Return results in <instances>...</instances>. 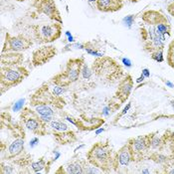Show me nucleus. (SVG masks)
<instances>
[{
	"mask_svg": "<svg viewBox=\"0 0 174 174\" xmlns=\"http://www.w3.org/2000/svg\"><path fill=\"white\" fill-rule=\"evenodd\" d=\"M17 1H25V0H17ZM36 1H37V2H39L40 0H36Z\"/></svg>",
	"mask_w": 174,
	"mask_h": 174,
	"instance_id": "nucleus-44",
	"label": "nucleus"
},
{
	"mask_svg": "<svg viewBox=\"0 0 174 174\" xmlns=\"http://www.w3.org/2000/svg\"><path fill=\"white\" fill-rule=\"evenodd\" d=\"M88 160H72L68 162L65 166H61L62 172L68 174H83L87 173V168H88Z\"/></svg>",
	"mask_w": 174,
	"mask_h": 174,
	"instance_id": "nucleus-16",
	"label": "nucleus"
},
{
	"mask_svg": "<svg viewBox=\"0 0 174 174\" xmlns=\"http://www.w3.org/2000/svg\"><path fill=\"white\" fill-rule=\"evenodd\" d=\"M30 102H44V103H48V105H53L56 107H59V109L63 107L64 106L63 99L50 92L47 84L43 85L34 95H33Z\"/></svg>",
	"mask_w": 174,
	"mask_h": 174,
	"instance_id": "nucleus-10",
	"label": "nucleus"
},
{
	"mask_svg": "<svg viewBox=\"0 0 174 174\" xmlns=\"http://www.w3.org/2000/svg\"><path fill=\"white\" fill-rule=\"evenodd\" d=\"M29 76V71L21 65L1 66L0 72V85L1 93L18 86Z\"/></svg>",
	"mask_w": 174,
	"mask_h": 174,
	"instance_id": "nucleus-4",
	"label": "nucleus"
},
{
	"mask_svg": "<svg viewBox=\"0 0 174 174\" xmlns=\"http://www.w3.org/2000/svg\"><path fill=\"white\" fill-rule=\"evenodd\" d=\"M166 60H167V64L174 69V39L168 45Z\"/></svg>",
	"mask_w": 174,
	"mask_h": 174,
	"instance_id": "nucleus-25",
	"label": "nucleus"
},
{
	"mask_svg": "<svg viewBox=\"0 0 174 174\" xmlns=\"http://www.w3.org/2000/svg\"><path fill=\"white\" fill-rule=\"evenodd\" d=\"M38 143H39V138H38V137H34V138H32V139H31V141H30V146H31V147H35Z\"/></svg>",
	"mask_w": 174,
	"mask_h": 174,
	"instance_id": "nucleus-33",
	"label": "nucleus"
},
{
	"mask_svg": "<svg viewBox=\"0 0 174 174\" xmlns=\"http://www.w3.org/2000/svg\"><path fill=\"white\" fill-rule=\"evenodd\" d=\"M20 118H21L23 126L28 130H30L33 134L40 136L46 135L47 124L42 121L40 114H38L29 106H25L22 110Z\"/></svg>",
	"mask_w": 174,
	"mask_h": 174,
	"instance_id": "nucleus-6",
	"label": "nucleus"
},
{
	"mask_svg": "<svg viewBox=\"0 0 174 174\" xmlns=\"http://www.w3.org/2000/svg\"><path fill=\"white\" fill-rule=\"evenodd\" d=\"M30 167L33 170V172L35 173H38L41 172L43 169L47 168V163H46V160L44 159V157H41L39 160L37 161H33V162L30 164Z\"/></svg>",
	"mask_w": 174,
	"mask_h": 174,
	"instance_id": "nucleus-24",
	"label": "nucleus"
},
{
	"mask_svg": "<svg viewBox=\"0 0 174 174\" xmlns=\"http://www.w3.org/2000/svg\"><path fill=\"white\" fill-rule=\"evenodd\" d=\"M161 139H162L163 148L165 146L168 147L170 151V159L174 160V132L168 130L167 132H165Z\"/></svg>",
	"mask_w": 174,
	"mask_h": 174,
	"instance_id": "nucleus-22",
	"label": "nucleus"
},
{
	"mask_svg": "<svg viewBox=\"0 0 174 174\" xmlns=\"http://www.w3.org/2000/svg\"><path fill=\"white\" fill-rule=\"evenodd\" d=\"M122 63L126 66V67H131V62L128 60V59H126V58H123L122 59Z\"/></svg>",
	"mask_w": 174,
	"mask_h": 174,
	"instance_id": "nucleus-34",
	"label": "nucleus"
},
{
	"mask_svg": "<svg viewBox=\"0 0 174 174\" xmlns=\"http://www.w3.org/2000/svg\"><path fill=\"white\" fill-rule=\"evenodd\" d=\"M123 22H124V23H126V25H127L128 27H130V26H131V24L133 23V15L126 16V17L123 19Z\"/></svg>",
	"mask_w": 174,
	"mask_h": 174,
	"instance_id": "nucleus-31",
	"label": "nucleus"
},
{
	"mask_svg": "<svg viewBox=\"0 0 174 174\" xmlns=\"http://www.w3.org/2000/svg\"><path fill=\"white\" fill-rule=\"evenodd\" d=\"M167 12L169 14H170L171 16H173L174 17V1L171 2L170 4H168L167 6Z\"/></svg>",
	"mask_w": 174,
	"mask_h": 174,
	"instance_id": "nucleus-32",
	"label": "nucleus"
},
{
	"mask_svg": "<svg viewBox=\"0 0 174 174\" xmlns=\"http://www.w3.org/2000/svg\"><path fill=\"white\" fill-rule=\"evenodd\" d=\"M153 133H154V132L145 134V135H139L137 137L128 139L127 142L130 144L132 151H133L134 160L142 159L144 155L147 154V153L150 151V142H151Z\"/></svg>",
	"mask_w": 174,
	"mask_h": 174,
	"instance_id": "nucleus-9",
	"label": "nucleus"
},
{
	"mask_svg": "<svg viewBox=\"0 0 174 174\" xmlns=\"http://www.w3.org/2000/svg\"><path fill=\"white\" fill-rule=\"evenodd\" d=\"M93 75H94V73H93L92 68H90L86 63H84V65H83V67H82V72H81V77L83 78V80H85V81L91 80V78H92Z\"/></svg>",
	"mask_w": 174,
	"mask_h": 174,
	"instance_id": "nucleus-26",
	"label": "nucleus"
},
{
	"mask_svg": "<svg viewBox=\"0 0 174 174\" xmlns=\"http://www.w3.org/2000/svg\"><path fill=\"white\" fill-rule=\"evenodd\" d=\"M163 49H164V41L161 40L160 37H158L157 35L144 42V50L150 54Z\"/></svg>",
	"mask_w": 174,
	"mask_h": 174,
	"instance_id": "nucleus-20",
	"label": "nucleus"
},
{
	"mask_svg": "<svg viewBox=\"0 0 174 174\" xmlns=\"http://www.w3.org/2000/svg\"><path fill=\"white\" fill-rule=\"evenodd\" d=\"M24 60L23 54L19 52H7L1 55V66L21 65Z\"/></svg>",
	"mask_w": 174,
	"mask_h": 174,
	"instance_id": "nucleus-18",
	"label": "nucleus"
},
{
	"mask_svg": "<svg viewBox=\"0 0 174 174\" xmlns=\"http://www.w3.org/2000/svg\"><path fill=\"white\" fill-rule=\"evenodd\" d=\"M132 161H134V154L130 143H126L114 153V171H119L121 168L128 166Z\"/></svg>",
	"mask_w": 174,
	"mask_h": 174,
	"instance_id": "nucleus-12",
	"label": "nucleus"
},
{
	"mask_svg": "<svg viewBox=\"0 0 174 174\" xmlns=\"http://www.w3.org/2000/svg\"><path fill=\"white\" fill-rule=\"evenodd\" d=\"M142 75L145 78H149V77H150V73H149V70L148 69H143L142 70Z\"/></svg>",
	"mask_w": 174,
	"mask_h": 174,
	"instance_id": "nucleus-35",
	"label": "nucleus"
},
{
	"mask_svg": "<svg viewBox=\"0 0 174 174\" xmlns=\"http://www.w3.org/2000/svg\"><path fill=\"white\" fill-rule=\"evenodd\" d=\"M91 68L95 76L105 84H114L124 77L122 65L109 56L97 57Z\"/></svg>",
	"mask_w": 174,
	"mask_h": 174,
	"instance_id": "nucleus-1",
	"label": "nucleus"
},
{
	"mask_svg": "<svg viewBox=\"0 0 174 174\" xmlns=\"http://www.w3.org/2000/svg\"><path fill=\"white\" fill-rule=\"evenodd\" d=\"M35 7L39 14H44L52 21L63 24V19L55 0H40Z\"/></svg>",
	"mask_w": 174,
	"mask_h": 174,
	"instance_id": "nucleus-13",
	"label": "nucleus"
},
{
	"mask_svg": "<svg viewBox=\"0 0 174 174\" xmlns=\"http://www.w3.org/2000/svg\"><path fill=\"white\" fill-rule=\"evenodd\" d=\"M86 158L91 165L98 167L102 172H110L114 169V153L109 140L95 143L87 152Z\"/></svg>",
	"mask_w": 174,
	"mask_h": 174,
	"instance_id": "nucleus-2",
	"label": "nucleus"
},
{
	"mask_svg": "<svg viewBox=\"0 0 174 174\" xmlns=\"http://www.w3.org/2000/svg\"><path fill=\"white\" fill-rule=\"evenodd\" d=\"M151 58L154 61L158 62V63H161V62L164 61L163 58V50H159V51H155L151 53Z\"/></svg>",
	"mask_w": 174,
	"mask_h": 174,
	"instance_id": "nucleus-28",
	"label": "nucleus"
},
{
	"mask_svg": "<svg viewBox=\"0 0 174 174\" xmlns=\"http://www.w3.org/2000/svg\"><path fill=\"white\" fill-rule=\"evenodd\" d=\"M86 1H88L89 3H95V4H96L97 0H86Z\"/></svg>",
	"mask_w": 174,
	"mask_h": 174,
	"instance_id": "nucleus-40",
	"label": "nucleus"
},
{
	"mask_svg": "<svg viewBox=\"0 0 174 174\" xmlns=\"http://www.w3.org/2000/svg\"><path fill=\"white\" fill-rule=\"evenodd\" d=\"M119 106H121V102H117V103H110V105L106 106L103 107L102 110V114L105 115V117H107V115H110L114 113V110L119 109Z\"/></svg>",
	"mask_w": 174,
	"mask_h": 174,
	"instance_id": "nucleus-27",
	"label": "nucleus"
},
{
	"mask_svg": "<svg viewBox=\"0 0 174 174\" xmlns=\"http://www.w3.org/2000/svg\"><path fill=\"white\" fill-rule=\"evenodd\" d=\"M49 127L54 131H66L69 130V126L67 123L61 121H53L49 123Z\"/></svg>",
	"mask_w": 174,
	"mask_h": 174,
	"instance_id": "nucleus-23",
	"label": "nucleus"
},
{
	"mask_svg": "<svg viewBox=\"0 0 174 174\" xmlns=\"http://www.w3.org/2000/svg\"><path fill=\"white\" fill-rule=\"evenodd\" d=\"M131 2H137V1H139V0H130Z\"/></svg>",
	"mask_w": 174,
	"mask_h": 174,
	"instance_id": "nucleus-43",
	"label": "nucleus"
},
{
	"mask_svg": "<svg viewBox=\"0 0 174 174\" xmlns=\"http://www.w3.org/2000/svg\"><path fill=\"white\" fill-rule=\"evenodd\" d=\"M24 102H25V99H19L18 102H15V105L13 106V107H12V110H13V111H19V110H23Z\"/></svg>",
	"mask_w": 174,
	"mask_h": 174,
	"instance_id": "nucleus-30",
	"label": "nucleus"
},
{
	"mask_svg": "<svg viewBox=\"0 0 174 174\" xmlns=\"http://www.w3.org/2000/svg\"><path fill=\"white\" fill-rule=\"evenodd\" d=\"M54 137L59 144H70L77 141V135L73 130L66 131H54Z\"/></svg>",
	"mask_w": 174,
	"mask_h": 174,
	"instance_id": "nucleus-19",
	"label": "nucleus"
},
{
	"mask_svg": "<svg viewBox=\"0 0 174 174\" xmlns=\"http://www.w3.org/2000/svg\"><path fill=\"white\" fill-rule=\"evenodd\" d=\"M102 131H103V130H102H102H98V131L96 132V133H97V134H99V132H102Z\"/></svg>",
	"mask_w": 174,
	"mask_h": 174,
	"instance_id": "nucleus-42",
	"label": "nucleus"
},
{
	"mask_svg": "<svg viewBox=\"0 0 174 174\" xmlns=\"http://www.w3.org/2000/svg\"><path fill=\"white\" fill-rule=\"evenodd\" d=\"M169 168L171 169H168V168H165V173H168V174H174V167L173 166H169Z\"/></svg>",
	"mask_w": 174,
	"mask_h": 174,
	"instance_id": "nucleus-36",
	"label": "nucleus"
},
{
	"mask_svg": "<svg viewBox=\"0 0 174 174\" xmlns=\"http://www.w3.org/2000/svg\"><path fill=\"white\" fill-rule=\"evenodd\" d=\"M123 5V0H97L96 2V8L103 13H113L119 11Z\"/></svg>",
	"mask_w": 174,
	"mask_h": 174,
	"instance_id": "nucleus-15",
	"label": "nucleus"
},
{
	"mask_svg": "<svg viewBox=\"0 0 174 174\" xmlns=\"http://www.w3.org/2000/svg\"><path fill=\"white\" fill-rule=\"evenodd\" d=\"M58 50L53 45H44L36 49L32 54V64L34 67L43 66L50 62L55 56H57Z\"/></svg>",
	"mask_w": 174,
	"mask_h": 174,
	"instance_id": "nucleus-11",
	"label": "nucleus"
},
{
	"mask_svg": "<svg viewBox=\"0 0 174 174\" xmlns=\"http://www.w3.org/2000/svg\"><path fill=\"white\" fill-rule=\"evenodd\" d=\"M85 63L84 58H72L67 62L64 72L57 74L52 78L51 83L53 85H58L67 88L73 83L80 80L82 67Z\"/></svg>",
	"mask_w": 174,
	"mask_h": 174,
	"instance_id": "nucleus-3",
	"label": "nucleus"
},
{
	"mask_svg": "<svg viewBox=\"0 0 174 174\" xmlns=\"http://www.w3.org/2000/svg\"><path fill=\"white\" fill-rule=\"evenodd\" d=\"M166 85L169 87V88H174V85L171 84V83H170V82H168V81H166Z\"/></svg>",
	"mask_w": 174,
	"mask_h": 174,
	"instance_id": "nucleus-39",
	"label": "nucleus"
},
{
	"mask_svg": "<svg viewBox=\"0 0 174 174\" xmlns=\"http://www.w3.org/2000/svg\"><path fill=\"white\" fill-rule=\"evenodd\" d=\"M66 91H67V89H66L65 87H61V86H58V85L53 86V94L55 95V96L60 97L61 95L66 93Z\"/></svg>",
	"mask_w": 174,
	"mask_h": 174,
	"instance_id": "nucleus-29",
	"label": "nucleus"
},
{
	"mask_svg": "<svg viewBox=\"0 0 174 174\" xmlns=\"http://www.w3.org/2000/svg\"><path fill=\"white\" fill-rule=\"evenodd\" d=\"M73 41H74L73 36H71V35H70V36H69V42H73Z\"/></svg>",
	"mask_w": 174,
	"mask_h": 174,
	"instance_id": "nucleus-41",
	"label": "nucleus"
},
{
	"mask_svg": "<svg viewBox=\"0 0 174 174\" xmlns=\"http://www.w3.org/2000/svg\"><path fill=\"white\" fill-rule=\"evenodd\" d=\"M141 19L144 23L149 25V26H155L158 23L168 21L161 12L156 10H147L143 12L141 15Z\"/></svg>",
	"mask_w": 174,
	"mask_h": 174,
	"instance_id": "nucleus-17",
	"label": "nucleus"
},
{
	"mask_svg": "<svg viewBox=\"0 0 174 174\" xmlns=\"http://www.w3.org/2000/svg\"><path fill=\"white\" fill-rule=\"evenodd\" d=\"M34 37L40 44H49L61 38L62 24L53 22L49 24H38L32 26Z\"/></svg>",
	"mask_w": 174,
	"mask_h": 174,
	"instance_id": "nucleus-5",
	"label": "nucleus"
},
{
	"mask_svg": "<svg viewBox=\"0 0 174 174\" xmlns=\"http://www.w3.org/2000/svg\"><path fill=\"white\" fill-rule=\"evenodd\" d=\"M24 144H25V133L21 126H18L15 124L14 127V138L11 140L6 146L4 151L6 152V159H15L24 151ZM3 151V152H4ZM2 152V153H3Z\"/></svg>",
	"mask_w": 174,
	"mask_h": 174,
	"instance_id": "nucleus-8",
	"label": "nucleus"
},
{
	"mask_svg": "<svg viewBox=\"0 0 174 174\" xmlns=\"http://www.w3.org/2000/svg\"><path fill=\"white\" fill-rule=\"evenodd\" d=\"M33 46V42L31 39L27 38L23 34H18L16 36H12L10 33H6L5 41H4L2 53L7 52H19L26 51L29 48Z\"/></svg>",
	"mask_w": 174,
	"mask_h": 174,
	"instance_id": "nucleus-7",
	"label": "nucleus"
},
{
	"mask_svg": "<svg viewBox=\"0 0 174 174\" xmlns=\"http://www.w3.org/2000/svg\"><path fill=\"white\" fill-rule=\"evenodd\" d=\"M32 106H34L35 111L41 117L43 115H54L55 114V110H54L50 105L44 102H30Z\"/></svg>",
	"mask_w": 174,
	"mask_h": 174,
	"instance_id": "nucleus-21",
	"label": "nucleus"
},
{
	"mask_svg": "<svg viewBox=\"0 0 174 174\" xmlns=\"http://www.w3.org/2000/svg\"><path fill=\"white\" fill-rule=\"evenodd\" d=\"M132 89H133V79H132L131 75L127 74L119 81L118 88L115 92L114 98L121 103L126 102L130 96Z\"/></svg>",
	"mask_w": 174,
	"mask_h": 174,
	"instance_id": "nucleus-14",
	"label": "nucleus"
},
{
	"mask_svg": "<svg viewBox=\"0 0 174 174\" xmlns=\"http://www.w3.org/2000/svg\"><path fill=\"white\" fill-rule=\"evenodd\" d=\"M144 78H145V77H144L143 75H141V77H139L137 80H136V82H137V83H141V82L144 80Z\"/></svg>",
	"mask_w": 174,
	"mask_h": 174,
	"instance_id": "nucleus-38",
	"label": "nucleus"
},
{
	"mask_svg": "<svg viewBox=\"0 0 174 174\" xmlns=\"http://www.w3.org/2000/svg\"><path fill=\"white\" fill-rule=\"evenodd\" d=\"M130 103H127V106L124 107V110H122V113L121 114V115H122V114H126L127 113V110H130ZM121 115H119V117H121Z\"/></svg>",
	"mask_w": 174,
	"mask_h": 174,
	"instance_id": "nucleus-37",
	"label": "nucleus"
}]
</instances>
